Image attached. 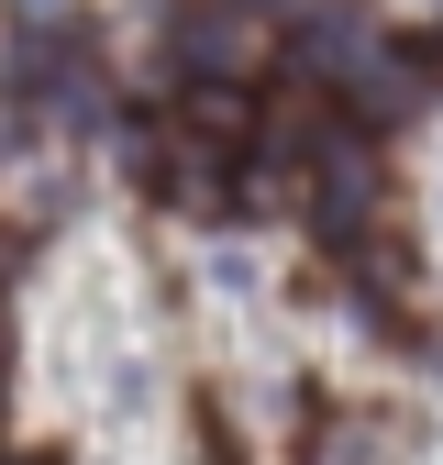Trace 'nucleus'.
I'll list each match as a JSON object with an SVG mask.
<instances>
[{"label":"nucleus","mask_w":443,"mask_h":465,"mask_svg":"<svg viewBox=\"0 0 443 465\" xmlns=\"http://www.w3.org/2000/svg\"><path fill=\"white\" fill-rule=\"evenodd\" d=\"M178 55L200 67V89H244L255 55H266V34H255L244 0H200V12H178Z\"/></svg>","instance_id":"nucleus-1"},{"label":"nucleus","mask_w":443,"mask_h":465,"mask_svg":"<svg viewBox=\"0 0 443 465\" xmlns=\"http://www.w3.org/2000/svg\"><path fill=\"white\" fill-rule=\"evenodd\" d=\"M410 454V421L399 411H366V421H332L321 432V465H399Z\"/></svg>","instance_id":"nucleus-2"},{"label":"nucleus","mask_w":443,"mask_h":465,"mask_svg":"<svg viewBox=\"0 0 443 465\" xmlns=\"http://www.w3.org/2000/svg\"><path fill=\"white\" fill-rule=\"evenodd\" d=\"M0 255H12V244H0ZM0 366H12V300H0Z\"/></svg>","instance_id":"nucleus-3"},{"label":"nucleus","mask_w":443,"mask_h":465,"mask_svg":"<svg viewBox=\"0 0 443 465\" xmlns=\"http://www.w3.org/2000/svg\"><path fill=\"white\" fill-rule=\"evenodd\" d=\"M12 465H67V454H12Z\"/></svg>","instance_id":"nucleus-4"}]
</instances>
